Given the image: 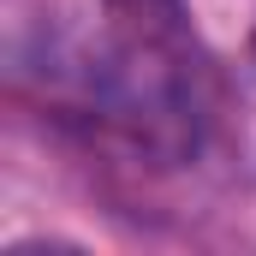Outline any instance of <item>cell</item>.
I'll return each mask as SVG.
<instances>
[{"label":"cell","mask_w":256,"mask_h":256,"mask_svg":"<svg viewBox=\"0 0 256 256\" xmlns=\"http://www.w3.org/2000/svg\"><path fill=\"white\" fill-rule=\"evenodd\" d=\"M108 48L96 60V102L131 143L185 161L202 131L196 48L185 0H102Z\"/></svg>","instance_id":"obj_1"}]
</instances>
